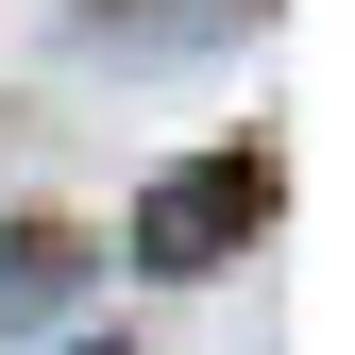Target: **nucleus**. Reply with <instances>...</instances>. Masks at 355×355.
I'll use <instances>...</instances> for the list:
<instances>
[{"label":"nucleus","instance_id":"f257e3e1","mask_svg":"<svg viewBox=\"0 0 355 355\" xmlns=\"http://www.w3.org/2000/svg\"><path fill=\"white\" fill-rule=\"evenodd\" d=\"M254 220H271V169H254V153H203V169H169V187L136 203V254H153V271H220Z\"/></svg>","mask_w":355,"mask_h":355}]
</instances>
